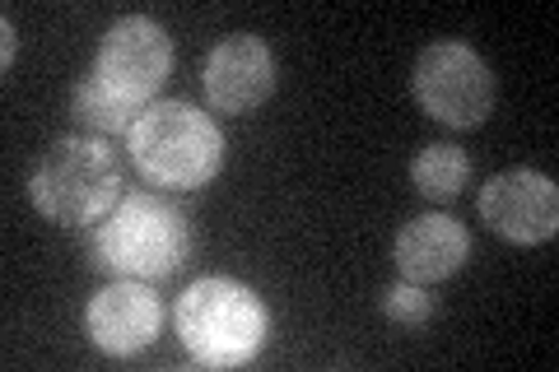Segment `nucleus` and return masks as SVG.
Masks as SVG:
<instances>
[{
    "label": "nucleus",
    "instance_id": "11",
    "mask_svg": "<svg viewBox=\"0 0 559 372\" xmlns=\"http://www.w3.org/2000/svg\"><path fill=\"white\" fill-rule=\"evenodd\" d=\"M75 117H80L90 131H98V135H131L135 121L145 117V103L117 94V88H108V84H103L94 70H90V75L75 84Z\"/></svg>",
    "mask_w": 559,
    "mask_h": 372
},
{
    "label": "nucleus",
    "instance_id": "4",
    "mask_svg": "<svg viewBox=\"0 0 559 372\" xmlns=\"http://www.w3.org/2000/svg\"><path fill=\"white\" fill-rule=\"evenodd\" d=\"M28 196L57 224H98L121 201V172L94 135H66L33 168Z\"/></svg>",
    "mask_w": 559,
    "mask_h": 372
},
{
    "label": "nucleus",
    "instance_id": "3",
    "mask_svg": "<svg viewBox=\"0 0 559 372\" xmlns=\"http://www.w3.org/2000/svg\"><path fill=\"white\" fill-rule=\"evenodd\" d=\"M131 164L154 187L168 191H197L215 182L224 164V135L201 108L182 98L150 103L145 117L131 131Z\"/></svg>",
    "mask_w": 559,
    "mask_h": 372
},
{
    "label": "nucleus",
    "instance_id": "10",
    "mask_svg": "<svg viewBox=\"0 0 559 372\" xmlns=\"http://www.w3.org/2000/svg\"><path fill=\"white\" fill-rule=\"evenodd\" d=\"M466 256H471V238L452 215H419L392 242V261L411 285L452 279L466 265Z\"/></svg>",
    "mask_w": 559,
    "mask_h": 372
},
{
    "label": "nucleus",
    "instance_id": "6",
    "mask_svg": "<svg viewBox=\"0 0 559 372\" xmlns=\"http://www.w3.org/2000/svg\"><path fill=\"white\" fill-rule=\"evenodd\" d=\"M168 70H173V43L150 14H127V20H117L108 33H103L98 57H94V75L108 88H117V94L145 103V108L164 88Z\"/></svg>",
    "mask_w": 559,
    "mask_h": 372
},
{
    "label": "nucleus",
    "instance_id": "14",
    "mask_svg": "<svg viewBox=\"0 0 559 372\" xmlns=\"http://www.w3.org/2000/svg\"><path fill=\"white\" fill-rule=\"evenodd\" d=\"M0 33H5V65L14 61V28H10V20H0Z\"/></svg>",
    "mask_w": 559,
    "mask_h": 372
},
{
    "label": "nucleus",
    "instance_id": "7",
    "mask_svg": "<svg viewBox=\"0 0 559 372\" xmlns=\"http://www.w3.org/2000/svg\"><path fill=\"white\" fill-rule=\"evenodd\" d=\"M480 219L518 247H540L559 233V191L546 172H499L480 191Z\"/></svg>",
    "mask_w": 559,
    "mask_h": 372
},
{
    "label": "nucleus",
    "instance_id": "2",
    "mask_svg": "<svg viewBox=\"0 0 559 372\" xmlns=\"http://www.w3.org/2000/svg\"><path fill=\"white\" fill-rule=\"evenodd\" d=\"M191 252L187 215L164 196H121L94 228L90 256L112 279H168Z\"/></svg>",
    "mask_w": 559,
    "mask_h": 372
},
{
    "label": "nucleus",
    "instance_id": "5",
    "mask_svg": "<svg viewBox=\"0 0 559 372\" xmlns=\"http://www.w3.org/2000/svg\"><path fill=\"white\" fill-rule=\"evenodd\" d=\"M415 98L433 121L471 131L495 112V75L466 43H429L415 57Z\"/></svg>",
    "mask_w": 559,
    "mask_h": 372
},
{
    "label": "nucleus",
    "instance_id": "12",
    "mask_svg": "<svg viewBox=\"0 0 559 372\" xmlns=\"http://www.w3.org/2000/svg\"><path fill=\"white\" fill-rule=\"evenodd\" d=\"M466 177H471V158L457 145H448V140H439V145H425L415 154V164H411L415 191H419V196H429V201H443V205L462 196Z\"/></svg>",
    "mask_w": 559,
    "mask_h": 372
},
{
    "label": "nucleus",
    "instance_id": "8",
    "mask_svg": "<svg viewBox=\"0 0 559 372\" xmlns=\"http://www.w3.org/2000/svg\"><path fill=\"white\" fill-rule=\"evenodd\" d=\"M205 98L215 112H257L261 103L275 94V57L271 47L257 38V33H229L224 43H215V51L205 57L201 70Z\"/></svg>",
    "mask_w": 559,
    "mask_h": 372
},
{
    "label": "nucleus",
    "instance_id": "13",
    "mask_svg": "<svg viewBox=\"0 0 559 372\" xmlns=\"http://www.w3.org/2000/svg\"><path fill=\"white\" fill-rule=\"evenodd\" d=\"M382 312H388V322L401 326V331H419L429 326L433 316H439V298L429 293V285H392L382 293Z\"/></svg>",
    "mask_w": 559,
    "mask_h": 372
},
{
    "label": "nucleus",
    "instance_id": "1",
    "mask_svg": "<svg viewBox=\"0 0 559 372\" xmlns=\"http://www.w3.org/2000/svg\"><path fill=\"white\" fill-rule=\"evenodd\" d=\"M173 326H178V340L201 368H242L266 345L271 316L242 279L205 275L178 298Z\"/></svg>",
    "mask_w": 559,
    "mask_h": 372
},
{
    "label": "nucleus",
    "instance_id": "9",
    "mask_svg": "<svg viewBox=\"0 0 559 372\" xmlns=\"http://www.w3.org/2000/svg\"><path fill=\"white\" fill-rule=\"evenodd\" d=\"M159 326H164V303L140 279H112L108 289L90 298V312H84L90 340L103 353H112V359H131V353L150 349Z\"/></svg>",
    "mask_w": 559,
    "mask_h": 372
}]
</instances>
